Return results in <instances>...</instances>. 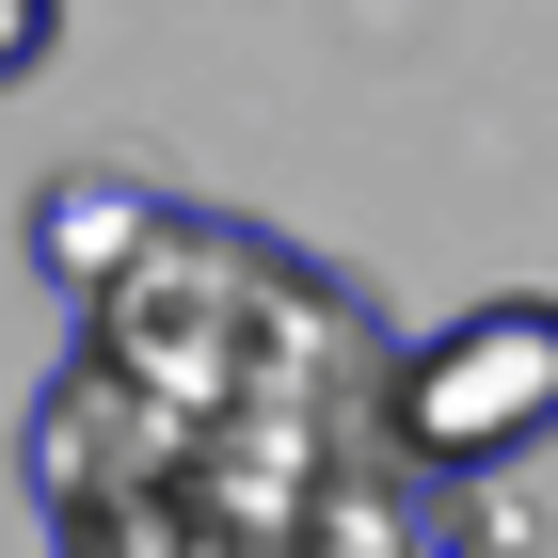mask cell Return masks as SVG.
Masks as SVG:
<instances>
[{"label":"cell","mask_w":558,"mask_h":558,"mask_svg":"<svg viewBox=\"0 0 558 558\" xmlns=\"http://www.w3.org/2000/svg\"><path fill=\"white\" fill-rule=\"evenodd\" d=\"M399 351L367 288L256 223H192L81 303V351L33 415V495L64 558H447L399 526Z\"/></svg>","instance_id":"cell-1"},{"label":"cell","mask_w":558,"mask_h":558,"mask_svg":"<svg viewBox=\"0 0 558 558\" xmlns=\"http://www.w3.org/2000/svg\"><path fill=\"white\" fill-rule=\"evenodd\" d=\"M399 463L415 478H511L558 447V288H495L463 319H430L415 351L384 367Z\"/></svg>","instance_id":"cell-2"},{"label":"cell","mask_w":558,"mask_h":558,"mask_svg":"<svg viewBox=\"0 0 558 558\" xmlns=\"http://www.w3.org/2000/svg\"><path fill=\"white\" fill-rule=\"evenodd\" d=\"M160 240H175V208L144 192V175H96V160H81V175H48V192H33V271L64 288V319H81V303H112Z\"/></svg>","instance_id":"cell-3"},{"label":"cell","mask_w":558,"mask_h":558,"mask_svg":"<svg viewBox=\"0 0 558 558\" xmlns=\"http://www.w3.org/2000/svg\"><path fill=\"white\" fill-rule=\"evenodd\" d=\"M48 48H64V0H0V96L48 81Z\"/></svg>","instance_id":"cell-4"}]
</instances>
